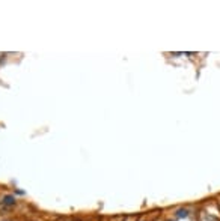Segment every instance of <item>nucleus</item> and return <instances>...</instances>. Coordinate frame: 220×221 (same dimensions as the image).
I'll return each mask as SVG.
<instances>
[{"instance_id": "obj_2", "label": "nucleus", "mask_w": 220, "mask_h": 221, "mask_svg": "<svg viewBox=\"0 0 220 221\" xmlns=\"http://www.w3.org/2000/svg\"><path fill=\"white\" fill-rule=\"evenodd\" d=\"M178 217H187V211H178Z\"/></svg>"}, {"instance_id": "obj_1", "label": "nucleus", "mask_w": 220, "mask_h": 221, "mask_svg": "<svg viewBox=\"0 0 220 221\" xmlns=\"http://www.w3.org/2000/svg\"><path fill=\"white\" fill-rule=\"evenodd\" d=\"M3 205H6V206H12V205H15V199L12 197V196H6V197L3 199Z\"/></svg>"}, {"instance_id": "obj_3", "label": "nucleus", "mask_w": 220, "mask_h": 221, "mask_svg": "<svg viewBox=\"0 0 220 221\" xmlns=\"http://www.w3.org/2000/svg\"><path fill=\"white\" fill-rule=\"evenodd\" d=\"M59 221H80V220H72V218H63V220H59Z\"/></svg>"}]
</instances>
